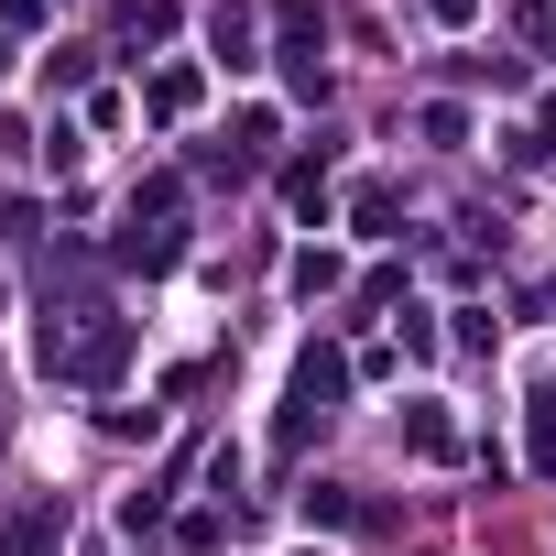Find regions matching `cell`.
Returning a JSON list of instances; mask_svg holds the SVG:
<instances>
[{
  "label": "cell",
  "mask_w": 556,
  "mask_h": 556,
  "mask_svg": "<svg viewBox=\"0 0 556 556\" xmlns=\"http://www.w3.org/2000/svg\"><path fill=\"white\" fill-rule=\"evenodd\" d=\"M285 197H295L306 218H328V142H317L306 164H285Z\"/></svg>",
  "instance_id": "obj_4"
},
{
  "label": "cell",
  "mask_w": 556,
  "mask_h": 556,
  "mask_svg": "<svg viewBox=\"0 0 556 556\" xmlns=\"http://www.w3.org/2000/svg\"><path fill=\"white\" fill-rule=\"evenodd\" d=\"M186 110H197V66H164L153 77V121H186Z\"/></svg>",
  "instance_id": "obj_6"
},
{
  "label": "cell",
  "mask_w": 556,
  "mask_h": 556,
  "mask_svg": "<svg viewBox=\"0 0 556 556\" xmlns=\"http://www.w3.org/2000/svg\"><path fill=\"white\" fill-rule=\"evenodd\" d=\"M404 447H415V458H458V426H447V404H415V415H404Z\"/></svg>",
  "instance_id": "obj_3"
},
{
  "label": "cell",
  "mask_w": 556,
  "mask_h": 556,
  "mask_svg": "<svg viewBox=\"0 0 556 556\" xmlns=\"http://www.w3.org/2000/svg\"><path fill=\"white\" fill-rule=\"evenodd\" d=\"M0 66H12V55H0Z\"/></svg>",
  "instance_id": "obj_13"
},
{
  "label": "cell",
  "mask_w": 556,
  "mask_h": 556,
  "mask_svg": "<svg viewBox=\"0 0 556 556\" xmlns=\"http://www.w3.org/2000/svg\"><path fill=\"white\" fill-rule=\"evenodd\" d=\"M34 361L55 371V382H121V361H131V328L99 306V295H77V306H55L45 295V328H34Z\"/></svg>",
  "instance_id": "obj_1"
},
{
  "label": "cell",
  "mask_w": 556,
  "mask_h": 556,
  "mask_svg": "<svg viewBox=\"0 0 556 556\" xmlns=\"http://www.w3.org/2000/svg\"><path fill=\"white\" fill-rule=\"evenodd\" d=\"M350 218H361L371 240H393V186H361V207H350Z\"/></svg>",
  "instance_id": "obj_10"
},
{
  "label": "cell",
  "mask_w": 556,
  "mask_h": 556,
  "mask_svg": "<svg viewBox=\"0 0 556 556\" xmlns=\"http://www.w3.org/2000/svg\"><path fill=\"white\" fill-rule=\"evenodd\" d=\"M523 45H556V0H523Z\"/></svg>",
  "instance_id": "obj_11"
},
{
  "label": "cell",
  "mask_w": 556,
  "mask_h": 556,
  "mask_svg": "<svg viewBox=\"0 0 556 556\" xmlns=\"http://www.w3.org/2000/svg\"><path fill=\"white\" fill-rule=\"evenodd\" d=\"M12 556H66V513H55V502H45V513H34V523H23V545H12Z\"/></svg>",
  "instance_id": "obj_9"
},
{
  "label": "cell",
  "mask_w": 556,
  "mask_h": 556,
  "mask_svg": "<svg viewBox=\"0 0 556 556\" xmlns=\"http://www.w3.org/2000/svg\"><path fill=\"white\" fill-rule=\"evenodd\" d=\"M339 273H350L339 251H295V295H339Z\"/></svg>",
  "instance_id": "obj_7"
},
{
  "label": "cell",
  "mask_w": 556,
  "mask_h": 556,
  "mask_svg": "<svg viewBox=\"0 0 556 556\" xmlns=\"http://www.w3.org/2000/svg\"><path fill=\"white\" fill-rule=\"evenodd\" d=\"M339 393H350V361H339V350H306V361H295V382H285V415H273V447L295 458V447L339 415Z\"/></svg>",
  "instance_id": "obj_2"
},
{
  "label": "cell",
  "mask_w": 556,
  "mask_h": 556,
  "mask_svg": "<svg viewBox=\"0 0 556 556\" xmlns=\"http://www.w3.org/2000/svg\"><path fill=\"white\" fill-rule=\"evenodd\" d=\"M175 251H186V240H175V229H131V240H121V262H142V273H164V262H175Z\"/></svg>",
  "instance_id": "obj_8"
},
{
  "label": "cell",
  "mask_w": 556,
  "mask_h": 556,
  "mask_svg": "<svg viewBox=\"0 0 556 556\" xmlns=\"http://www.w3.org/2000/svg\"><path fill=\"white\" fill-rule=\"evenodd\" d=\"M426 12H437V23H469V12H480V0H426Z\"/></svg>",
  "instance_id": "obj_12"
},
{
  "label": "cell",
  "mask_w": 556,
  "mask_h": 556,
  "mask_svg": "<svg viewBox=\"0 0 556 556\" xmlns=\"http://www.w3.org/2000/svg\"><path fill=\"white\" fill-rule=\"evenodd\" d=\"M207 45H218L229 66H251V12H229V0H218V12H207Z\"/></svg>",
  "instance_id": "obj_5"
}]
</instances>
